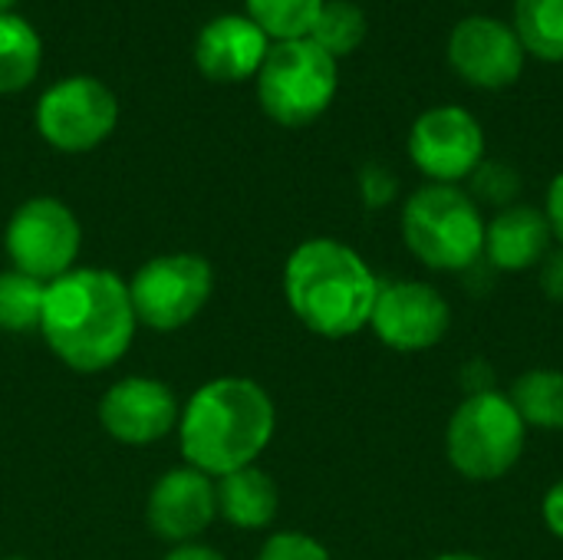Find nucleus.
I'll return each instance as SVG.
<instances>
[{"label":"nucleus","instance_id":"1","mask_svg":"<svg viewBox=\"0 0 563 560\" xmlns=\"http://www.w3.org/2000/svg\"><path fill=\"white\" fill-rule=\"evenodd\" d=\"M129 284L99 267H73L46 284L40 333L49 350L76 373L115 366L135 337Z\"/></svg>","mask_w":563,"mask_h":560},{"label":"nucleus","instance_id":"2","mask_svg":"<svg viewBox=\"0 0 563 560\" xmlns=\"http://www.w3.org/2000/svg\"><path fill=\"white\" fill-rule=\"evenodd\" d=\"M277 413L264 386L244 376L205 383L178 416L181 452L191 469L221 479L257 462L271 446Z\"/></svg>","mask_w":563,"mask_h":560},{"label":"nucleus","instance_id":"3","mask_svg":"<svg viewBox=\"0 0 563 560\" xmlns=\"http://www.w3.org/2000/svg\"><path fill=\"white\" fill-rule=\"evenodd\" d=\"M379 281L369 264L336 238L303 241L284 264V297L294 317L327 340L369 327Z\"/></svg>","mask_w":563,"mask_h":560},{"label":"nucleus","instance_id":"4","mask_svg":"<svg viewBox=\"0 0 563 560\" xmlns=\"http://www.w3.org/2000/svg\"><path fill=\"white\" fill-rule=\"evenodd\" d=\"M402 241L432 271H468L485 257V218L459 185H422L402 205Z\"/></svg>","mask_w":563,"mask_h":560},{"label":"nucleus","instance_id":"5","mask_svg":"<svg viewBox=\"0 0 563 560\" xmlns=\"http://www.w3.org/2000/svg\"><path fill=\"white\" fill-rule=\"evenodd\" d=\"M257 99L261 109L287 129L317 122L340 86V69L330 53H323L310 36L271 43L257 69Z\"/></svg>","mask_w":563,"mask_h":560},{"label":"nucleus","instance_id":"6","mask_svg":"<svg viewBox=\"0 0 563 560\" xmlns=\"http://www.w3.org/2000/svg\"><path fill=\"white\" fill-rule=\"evenodd\" d=\"M528 426L511 399L498 389L472 393L449 419L445 452L459 475L472 482H495L508 475L525 452Z\"/></svg>","mask_w":563,"mask_h":560},{"label":"nucleus","instance_id":"7","mask_svg":"<svg viewBox=\"0 0 563 560\" xmlns=\"http://www.w3.org/2000/svg\"><path fill=\"white\" fill-rule=\"evenodd\" d=\"M214 274L198 254H162L139 267L129 284L135 320L152 330H181L211 300Z\"/></svg>","mask_w":563,"mask_h":560},{"label":"nucleus","instance_id":"8","mask_svg":"<svg viewBox=\"0 0 563 560\" xmlns=\"http://www.w3.org/2000/svg\"><path fill=\"white\" fill-rule=\"evenodd\" d=\"M82 244L76 215L56 198L23 201L7 224V254L13 271L30 274L43 284L73 271Z\"/></svg>","mask_w":563,"mask_h":560},{"label":"nucleus","instance_id":"9","mask_svg":"<svg viewBox=\"0 0 563 560\" xmlns=\"http://www.w3.org/2000/svg\"><path fill=\"white\" fill-rule=\"evenodd\" d=\"M119 102L112 89L92 76L53 83L36 102V129L59 152H89L112 135Z\"/></svg>","mask_w":563,"mask_h":560},{"label":"nucleus","instance_id":"10","mask_svg":"<svg viewBox=\"0 0 563 560\" xmlns=\"http://www.w3.org/2000/svg\"><path fill=\"white\" fill-rule=\"evenodd\" d=\"M409 158L435 185H459L485 162V129L462 106L426 109L409 129Z\"/></svg>","mask_w":563,"mask_h":560},{"label":"nucleus","instance_id":"11","mask_svg":"<svg viewBox=\"0 0 563 560\" xmlns=\"http://www.w3.org/2000/svg\"><path fill=\"white\" fill-rule=\"evenodd\" d=\"M369 327L389 350L422 353L442 343V337L449 333L452 307L432 284L389 281V284H379Z\"/></svg>","mask_w":563,"mask_h":560},{"label":"nucleus","instance_id":"12","mask_svg":"<svg viewBox=\"0 0 563 560\" xmlns=\"http://www.w3.org/2000/svg\"><path fill=\"white\" fill-rule=\"evenodd\" d=\"M525 46L511 23L498 17H468L449 36V66L468 86L505 89L525 73Z\"/></svg>","mask_w":563,"mask_h":560},{"label":"nucleus","instance_id":"13","mask_svg":"<svg viewBox=\"0 0 563 560\" xmlns=\"http://www.w3.org/2000/svg\"><path fill=\"white\" fill-rule=\"evenodd\" d=\"M175 393L152 376H125L112 383L99 403L102 429L125 446H148L165 439L178 426Z\"/></svg>","mask_w":563,"mask_h":560},{"label":"nucleus","instance_id":"14","mask_svg":"<svg viewBox=\"0 0 563 560\" xmlns=\"http://www.w3.org/2000/svg\"><path fill=\"white\" fill-rule=\"evenodd\" d=\"M218 515V492L211 475L185 465L165 472L148 492V528L172 545H191Z\"/></svg>","mask_w":563,"mask_h":560},{"label":"nucleus","instance_id":"15","mask_svg":"<svg viewBox=\"0 0 563 560\" xmlns=\"http://www.w3.org/2000/svg\"><path fill=\"white\" fill-rule=\"evenodd\" d=\"M267 50L271 40L247 13H224L201 26L195 40V63L214 83H241L257 76Z\"/></svg>","mask_w":563,"mask_h":560},{"label":"nucleus","instance_id":"16","mask_svg":"<svg viewBox=\"0 0 563 560\" xmlns=\"http://www.w3.org/2000/svg\"><path fill=\"white\" fill-rule=\"evenodd\" d=\"M554 234L544 218V211L531 205H511L501 208L488 224H485V261L495 271L505 274H521L538 267L548 257Z\"/></svg>","mask_w":563,"mask_h":560},{"label":"nucleus","instance_id":"17","mask_svg":"<svg viewBox=\"0 0 563 560\" xmlns=\"http://www.w3.org/2000/svg\"><path fill=\"white\" fill-rule=\"evenodd\" d=\"M214 492H218V512L234 528L257 531V528H267L277 518V505H280L277 485L257 465H247V469H238L231 475H221Z\"/></svg>","mask_w":563,"mask_h":560},{"label":"nucleus","instance_id":"18","mask_svg":"<svg viewBox=\"0 0 563 560\" xmlns=\"http://www.w3.org/2000/svg\"><path fill=\"white\" fill-rule=\"evenodd\" d=\"M40 59L43 46L36 30L16 13H0V96L26 89L40 73Z\"/></svg>","mask_w":563,"mask_h":560},{"label":"nucleus","instance_id":"19","mask_svg":"<svg viewBox=\"0 0 563 560\" xmlns=\"http://www.w3.org/2000/svg\"><path fill=\"white\" fill-rule=\"evenodd\" d=\"M525 426L563 432V373L561 370H528L515 380L508 393Z\"/></svg>","mask_w":563,"mask_h":560},{"label":"nucleus","instance_id":"20","mask_svg":"<svg viewBox=\"0 0 563 560\" xmlns=\"http://www.w3.org/2000/svg\"><path fill=\"white\" fill-rule=\"evenodd\" d=\"M515 33L525 53L563 63V0H515Z\"/></svg>","mask_w":563,"mask_h":560},{"label":"nucleus","instance_id":"21","mask_svg":"<svg viewBox=\"0 0 563 560\" xmlns=\"http://www.w3.org/2000/svg\"><path fill=\"white\" fill-rule=\"evenodd\" d=\"M43 304H46L43 281L20 271H0V330L7 333L40 330Z\"/></svg>","mask_w":563,"mask_h":560},{"label":"nucleus","instance_id":"22","mask_svg":"<svg viewBox=\"0 0 563 560\" xmlns=\"http://www.w3.org/2000/svg\"><path fill=\"white\" fill-rule=\"evenodd\" d=\"M247 17L264 30L267 40H307L327 0H244Z\"/></svg>","mask_w":563,"mask_h":560},{"label":"nucleus","instance_id":"23","mask_svg":"<svg viewBox=\"0 0 563 560\" xmlns=\"http://www.w3.org/2000/svg\"><path fill=\"white\" fill-rule=\"evenodd\" d=\"M310 40L330 53L333 59L340 56H350L360 50V43L366 40V13L363 7L350 3V0H327L313 30H310Z\"/></svg>","mask_w":563,"mask_h":560},{"label":"nucleus","instance_id":"24","mask_svg":"<svg viewBox=\"0 0 563 560\" xmlns=\"http://www.w3.org/2000/svg\"><path fill=\"white\" fill-rule=\"evenodd\" d=\"M468 178H472V198L482 205L511 208L515 198L521 195V172L498 158H485Z\"/></svg>","mask_w":563,"mask_h":560},{"label":"nucleus","instance_id":"25","mask_svg":"<svg viewBox=\"0 0 563 560\" xmlns=\"http://www.w3.org/2000/svg\"><path fill=\"white\" fill-rule=\"evenodd\" d=\"M257 560H333L330 551L313 541L310 535H300V531H284V535H274L267 538V545L261 548Z\"/></svg>","mask_w":563,"mask_h":560},{"label":"nucleus","instance_id":"26","mask_svg":"<svg viewBox=\"0 0 563 560\" xmlns=\"http://www.w3.org/2000/svg\"><path fill=\"white\" fill-rule=\"evenodd\" d=\"M399 191V178L386 165H366L360 172V195L366 208H386Z\"/></svg>","mask_w":563,"mask_h":560},{"label":"nucleus","instance_id":"27","mask_svg":"<svg viewBox=\"0 0 563 560\" xmlns=\"http://www.w3.org/2000/svg\"><path fill=\"white\" fill-rule=\"evenodd\" d=\"M541 287L551 300H563V248L548 254L541 264Z\"/></svg>","mask_w":563,"mask_h":560},{"label":"nucleus","instance_id":"28","mask_svg":"<svg viewBox=\"0 0 563 560\" xmlns=\"http://www.w3.org/2000/svg\"><path fill=\"white\" fill-rule=\"evenodd\" d=\"M544 218H548V224H551V234H554V241H561L563 248V172L551 182V188H548V208H544Z\"/></svg>","mask_w":563,"mask_h":560},{"label":"nucleus","instance_id":"29","mask_svg":"<svg viewBox=\"0 0 563 560\" xmlns=\"http://www.w3.org/2000/svg\"><path fill=\"white\" fill-rule=\"evenodd\" d=\"M541 512H544V525L551 528V535L563 541V479L558 482V485H551V488H548Z\"/></svg>","mask_w":563,"mask_h":560},{"label":"nucleus","instance_id":"30","mask_svg":"<svg viewBox=\"0 0 563 560\" xmlns=\"http://www.w3.org/2000/svg\"><path fill=\"white\" fill-rule=\"evenodd\" d=\"M165 560H224L214 548H205V545H178Z\"/></svg>","mask_w":563,"mask_h":560},{"label":"nucleus","instance_id":"31","mask_svg":"<svg viewBox=\"0 0 563 560\" xmlns=\"http://www.w3.org/2000/svg\"><path fill=\"white\" fill-rule=\"evenodd\" d=\"M435 560H485V558H478V554H442V558H435Z\"/></svg>","mask_w":563,"mask_h":560},{"label":"nucleus","instance_id":"32","mask_svg":"<svg viewBox=\"0 0 563 560\" xmlns=\"http://www.w3.org/2000/svg\"><path fill=\"white\" fill-rule=\"evenodd\" d=\"M10 7H13V0H0V13H13Z\"/></svg>","mask_w":563,"mask_h":560},{"label":"nucleus","instance_id":"33","mask_svg":"<svg viewBox=\"0 0 563 560\" xmlns=\"http://www.w3.org/2000/svg\"><path fill=\"white\" fill-rule=\"evenodd\" d=\"M7 560H26V558H7Z\"/></svg>","mask_w":563,"mask_h":560}]
</instances>
